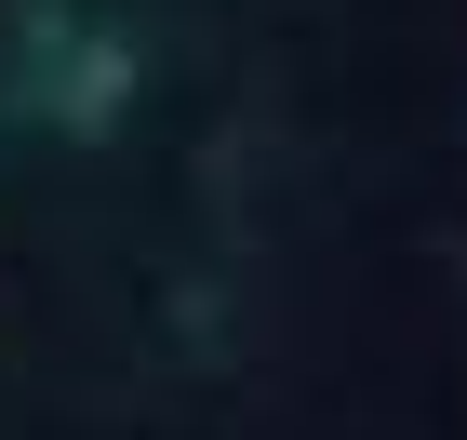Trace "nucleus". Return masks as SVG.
I'll list each match as a JSON object with an SVG mask.
<instances>
[]
</instances>
